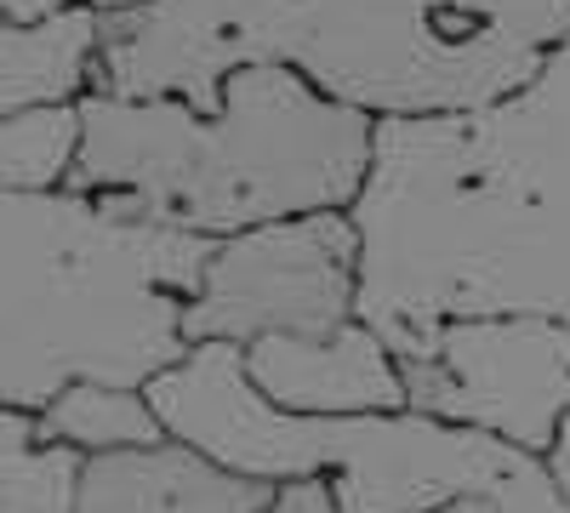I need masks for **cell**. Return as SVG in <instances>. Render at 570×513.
Returning a JSON list of instances; mask_svg holds the SVG:
<instances>
[{
  "instance_id": "obj_6",
  "label": "cell",
  "mask_w": 570,
  "mask_h": 513,
  "mask_svg": "<svg viewBox=\"0 0 570 513\" xmlns=\"http://www.w3.org/2000/svg\"><path fill=\"white\" fill-rule=\"evenodd\" d=\"M348 319H360V228L348 211H308L212 246L183 297V343L331 337Z\"/></svg>"
},
{
  "instance_id": "obj_13",
  "label": "cell",
  "mask_w": 570,
  "mask_h": 513,
  "mask_svg": "<svg viewBox=\"0 0 570 513\" xmlns=\"http://www.w3.org/2000/svg\"><path fill=\"white\" fill-rule=\"evenodd\" d=\"M80 149V109H23L0 120V189L7 195H58Z\"/></svg>"
},
{
  "instance_id": "obj_16",
  "label": "cell",
  "mask_w": 570,
  "mask_h": 513,
  "mask_svg": "<svg viewBox=\"0 0 570 513\" xmlns=\"http://www.w3.org/2000/svg\"><path fill=\"white\" fill-rule=\"evenodd\" d=\"M548 480H553V491H559V502H564V513H570V416L559 423V440L548 445Z\"/></svg>"
},
{
  "instance_id": "obj_7",
  "label": "cell",
  "mask_w": 570,
  "mask_h": 513,
  "mask_svg": "<svg viewBox=\"0 0 570 513\" xmlns=\"http://www.w3.org/2000/svg\"><path fill=\"white\" fill-rule=\"evenodd\" d=\"M389 354L405 411L480 428L513 451L548 456L570 416V325L559 319H451Z\"/></svg>"
},
{
  "instance_id": "obj_10",
  "label": "cell",
  "mask_w": 570,
  "mask_h": 513,
  "mask_svg": "<svg viewBox=\"0 0 570 513\" xmlns=\"http://www.w3.org/2000/svg\"><path fill=\"white\" fill-rule=\"evenodd\" d=\"M104 12L75 7L40 23L0 18V120L23 109H63L91 91Z\"/></svg>"
},
{
  "instance_id": "obj_4",
  "label": "cell",
  "mask_w": 570,
  "mask_h": 513,
  "mask_svg": "<svg viewBox=\"0 0 570 513\" xmlns=\"http://www.w3.org/2000/svg\"><path fill=\"white\" fill-rule=\"evenodd\" d=\"M217 240L98 195L0 189V399L46 411L69 383L149 388L183 343V297Z\"/></svg>"
},
{
  "instance_id": "obj_18",
  "label": "cell",
  "mask_w": 570,
  "mask_h": 513,
  "mask_svg": "<svg viewBox=\"0 0 570 513\" xmlns=\"http://www.w3.org/2000/svg\"><path fill=\"white\" fill-rule=\"evenodd\" d=\"M428 513H456V507H428Z\"/></svg>"
},
{
  "instance_id": "obj_17",
  "label": "cell",
  "mask_w": 570,
  "mask_h": 513,
  "mask_svg": "<svg viewBox=\"0 0 570 513\" xmlns=\"http://www.w3.org/2000/svg\"><path fill=\"white\" fill-rule=\"evenodd\" d=\"M451 507H456V513H502L491 496H462V502H451Z\"/></svg>"
},
{
  "instance_id": "obj_2",
  "label": "cell",
  "mask_w": 570,
  "mask_h": 513,
  "mask_svg": "<svg viewBox=\"0 0 570 513\" xmlns=\"http://www.w3.org/2000/svg\"><path fill=\"white\" fill-rule=\"evenodd\" d=\"M570 40V0H131L104 12L91 91L183 98L279 63L371 120L468 115L531 86Z\"/></svg>"
},
{
  "instance_id": "obj_12",
  "label": "cell",
  "mask_w": 570,
  "mask_h": 513,
  "mask_svg": "<svg viewBox=\"0 0 570 513\" xmlns=\"http://www.w3.org/2000/svg\"><path fill=\"white\" fill-rule=\"evenodd\" d=\"M80 456L35 440V416L0 399V513H69Z\"/></svg>"
},
{
  "instance_id": "obj_14",
  "label": "cell",
  "mask_w": 570,
  "mask_h": 513,
  "mask_svg": "<svg viewBox=\"0 0 570 513\" xmlns=\"http://www.w3.org/2000/svg\"><path fill=\"white\" fill-rule=\"evenodd\" d=\"M75 7L120 12V7H131V0H0V18L7 23H40V18H58V12H75Z\"/></svg>"
},
{
  "instance_id": "obj_8",
  "label": "cell",
  "mask_w": 570,
  "mask_h": 513,
  "mask_svg": "<svg viewBox=\"0 0 570 513\" xmlns=\"http://www.w3.org/2000/svg\"><path fill=\"white\" fill-rule=\"evenodd\" d=\"M246 383L292 416H389L405 411V383L389 343L365 319L331 337H263L240 348Z\"/></svg>"
},
{
  "instance_id": "obj_3",
  "label": "cell",
  "mask_w": 570,
  "mask_h": 513,
  "mask_svg": "<svg viewBox=\"0 0 570 513\" xmlns=\"http://www.w3.org/2000/svg\"><path fill=\"white\" fill-rule=\"evenodd\" d=\"M80 149L63 189L120 200L126 211L228 240L263 223L348 211L371 171L376 120L331 103L279 63H246L223 80L217 115L183 98L86 91Z\"/></svg>"
},
{
  "instance_id": "obj_15",
  "label": "cell",
  "mask_w": 570,
  "mask_h": 513,
  "mask_svg": "<svg viewBox=\"0 0 570 513\" xmlns=\"http://www.w3.org/2000/svg\"><path fill=\"white\" fill-rule=\"evenodd\" d=\"M268 513H337V502H331L325 480H297V485H279Z\"/></svg>"
},
{
  "instance_id": "obj_1",
  "label": "cell",
  "mask_w": 570,
  "mask_h": 513,
  "mask_svg": "<svg viewBox=\"0 0 570 513\" xmlns=\"http://www.w3.org/2000/svg\"><path fill=\"white\" fill-rule=\"evenodd\" d=\"M348 217L360 319L389 348L451 319L570 325V40L485 109L376 120Z\"/></svg>"
},
{
  "instance_id": "obj_11",
  "label": "cell",
  "mask_w": 570,
  "mask_h": 513,
  "mask_svg": "<svg viewBox=\"0 0 570 513\" xmlns=\"http://www.w3.org/2000/svg\"><path fill=\"white\" fill-rule=\"evenodd\" d=\"M35 440L63 445L75 456H104V451H137L160 445L166 423L155 416L142 388H109V383H69L46 411H35Z\"/></svg>"
},
{
  "instance_id": "obj_9",
  "label": "cell",
  "mask_w": 570,
  "mask_h": 513,
  "mask_svg": "<svg viewBox=\"0 0 570 513\" xmlns=\"http://www.w3.org/2000/svg\"><path fill=\"white\" fill-rule=\"evenodd\" d=\"M274 496L279 485L246 480L166 434L160 445L80 456L69 513H268Z\"/></svg>"
},
{
  "instance_id": "obj_5",
  "label": "cell",
  "mask_w": 570,
  "mask_h": 513,
  "mask_svg": "<svg viewBox=\"0 0 570 513\" xmlns=\"http://www.w3.org/2000/svg\"><path fill=\"white\" fill-rule=\"evenodd\" d=\"M142 394L171 440L246 480H325L337 513H428L462 496H491L502 513H564L542 456L416 411L292 416L246 383L228 343L188 348Z\"/></svg>"
}]
</instances>
